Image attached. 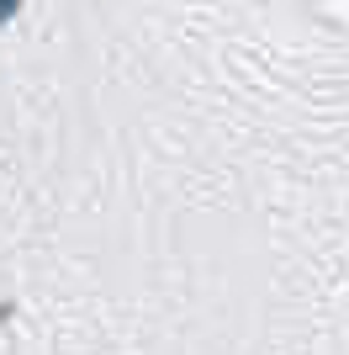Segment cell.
<instances>
[{
  "mask_svg": "<svg viewBox=\"0 0 349 355\" xmlns=\"http://www.w3.org/2000/svg\"><path fill=\"white\" fill-rule=\"evenodd\" d=\"M16 6H21V0H0V16H11V11H16Z\"/></svg>",
  "mask_w": 349,
  "mask_h": 355,
  "instance_id": "obj_1",
  "label": "cell"
}]
</instances>
